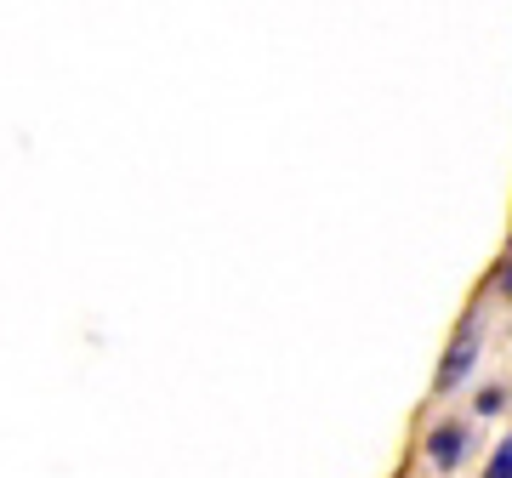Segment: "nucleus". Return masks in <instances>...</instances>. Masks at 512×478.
Listing matches in <instances>:
<instances>
[{"label": "nucleus", "mask_w": 512, "mask_h": 478, "mask_svg": "<svg viewBox=\"0 0 512 478\" xmlns=\"http://www.w3.org/2000/svg\"><path fill=\"white\" fill-rule=\"evenodd\" d=\"M478 342H484V325H478V313H467V319L456 325V342H450V353H444V365H439V387H444V393L467 382V370L478 365Z\"/></svg>", "instance_id": "1"}, {"label": "nucleus", "mask_w": 512, "mask_h": 478, "mask_svg": "<svg viewBox=\"0 0 512 478\" xmlns=\"http://www.w3.org/2000/svg\"><path fill=\"white\" fill-rule=\"evenodd\" d=\"M461 456H467V433H461L456 422H444V427H433V433H427V461H433L439 473H456Z\"/></svg>", "instance_id": "2"}, {"label": "nucleus", "mask_w": 512, "mask_h": 478, "mask_svg": "<svg viewBox=\"0 0 512 478\" xmlns=\"http://www.w3.org/2000/svg\"><path fill=\"white\" fill-rule=\"evenodd\" d=\"M484 478H512V439L495 444V456H490V467H484Z\"/></svg>", "instance_id": "3"}, {"label": "nucleus", "mask_w": 512, "mask_h": 478, "mask_svg": "<svg viewBox=\"0 0 512 478\" xmlns=\"http://www.w3.org/2000/svg\"><path fill=\"white\" fill-rule=\"evenodd\" d=\"M495 285H501V296H507V302H512V257L501 262V268H495Z\"/></svg>", "instance_id": "4"}, {"label": "nucleus", "mask_w": 512, "mask_h": 478, "mask_svg": "<svg viewBox=\"0 0 512 478\" xmlns=\"http://www.w3.org/2000/svg\"><path fill=\"white\" fill-rule=\"evenodd\" d=\"M495 410H501V393H495V387L490 393H478V416H495Z\"/></svg>", "instance_id": "5"}]
</instances>
